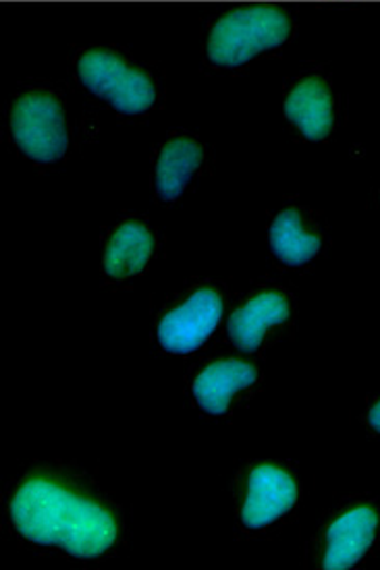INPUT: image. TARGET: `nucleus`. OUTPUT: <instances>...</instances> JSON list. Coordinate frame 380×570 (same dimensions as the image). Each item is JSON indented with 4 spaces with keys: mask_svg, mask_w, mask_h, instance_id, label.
Masks as SVG:
<instances>
[{
    "mask_svg": "<svg viewBox=\"0 0 380 570\" xmlns=\"http://www.w3.org/2000/svg\"><path fill=\"white\" fill-rule=\"evenodd\" d=\"M187 396L204 417L228 420L244 411L262 389V370L252 355L221 353L187 375Z\"/></svg>",
    "mask_w": 380,
    "mask_h": 570,
    "instance_id": "6",
    "label": "nucleus"
},
{
    "mask_svg": "<svg viewBox=\"0 0 380 570\" xmlns=\"http://www.w3.org/2000/svg\"><path fill=\"white\" fill-rule=\"evenodd\" d=\"M379 546V500L351 495L324 514L305 548V558L314 569H355L377 554Z\"/></svg>",
    "mask_w": 380,
    "mask_h": 570,
    "instance_id": "3",
    "label": "nucleus"
},
{
    "mask_svg": "<svg viewBox=\"0 0 380 570\" xmlns=\"http://www.w3.org/2000/svg\"><path fill=\"white\" fill-rule=\"evenodd\" d=\"M233 498L237 533L244 540H264L293 521L304 498V483L293 463L254 459L237 469Z\"/></svg>",
    "mask_w": 380,
    "mask_h": 570,
    "instance_id": "2",
    "label": "nucleus"
},
{
    "mask_svg": "<svg viewBox=\"0 0 380 570\" xmlns=\"http://www.w3.org/2000/svg\"><path fill=\"white\" fill-rule=\"evenodd\" d=\"M362 423L370 434L380 438V389L377 394H372L368 399L364 411H362Z\"/></svg>",
    "mask_w": 380,
    "mask_h": 570,
    "instance_id": "14",
    "label": "nucleus"
},
{
    "mask_svg": "<svg viewBox=\"0 0 380 570\" xmlns=\"http://www.w3.org/2000/svg\"><path fill=\"white\" fill-rule=\"evenodd\" d=\"M290 17L276 7H245L218 19L206 52L218 67H240L260 52L283 45L290 36Z\"/></svg>",
    "mask_w": 380,
    "mask_h": 570,
    "instance_id": "7",
    "label": "nucleus"
},
{
    "mask_svg": "<svg viewBox=\"0 0 380 570\" xmlns=\"http://www.w3.org/2000/svg\"><path fill=\"white\" fill-rule=\"evenodd\" d=\"M2 535L23 552L100 567L127 548V511L84 466L33 461L0 494Z\"/></svg>",
    "mask_w": 380,
    "mask_h": 570,
    "instance_id": "1",
    "label": "nucleus"
},
{
    "mask_svg": "<svg viewBox=\"0 0 380 570\" xmlns=\"http://www.w3.org/2000/svg\"><path fill=\"white\" fill-rule=\"evenodd\" d=\"M77 73L91 94L127 117L148 112L158 98L150 77L107 50L86 52L79 59Z\"/></svg>",
    "mask_w": 380,
    "mask_h": 570,
    "instance_id": "9",
    "label": "nucleus"
},
{
    "mask_svg": "<svg viewBox=\"0 0 380 570\" xmlns=\"http://www.w3.org/2000/svg\"><path fill=\"white\" fill-rule=\"evenodd\" d=\"M285 117L291 125L312 141L331 136L335 127V100L320 79H304L290 91L285 100Z\"/></svg>",
    "mask_w": 380,
    "mask_h": 570,
    "instance_id": "13",
    "label": "nucleus"
},
{
    "mask_svg": "<svg viewBox=\"0 0 380 570\" xmlns=\"http://www.w3.org/2000/svg\"><path fill=\"white\" fill-rule=\"evenodd\" d=\"M295 320L298 301L290 288L259 283L233 301L225 317V336L240 353L254 357L291 334Z\"/></svg>",
    "mask_w": 380,
    "mask_h": 570,
    "instance_id": "5",
    "label": "nucleus"
},
{
    "mask_svg": "<svg viewBox=\"0 0 380 570\" xmlns=\"http://www.w3.org/2000/svg\"><path fill=\"white\" fill-rule=\"evenodd\" d=\"M163 252L158 233L139 218H125L108 233L100 276L110 288H127L153 271Z\"/></svg>",
    "mask_w": 380,
    "mask_h": 570,
    "instance_id": "10",
    "label": "nucleus"
},
{
    "mask_svg": "<svg viewBox=\"0 0 380 570\" xmlns=\"http://www.w3.org/2000/svg\"><path fill=\"white\" fill-rule=\"evenodd\" d=\"M206 163L198 139L175 136L163 144L154 165V189L163 202H177Z\"/></svg>",
    "mask_w": 380,
    "mask_h": 570,
    "instance_id": "12",
    "label": "nucleus"
},
{
    "mask_svg": "<svg viewBox=\"0 0 380 570\" xmlns=\"http://www.w3.org/2000/svg\"><path fill=\"white\" fill-rule=\"evenodd\" d=\"M227 291L216 281H192L168 295L154 317V341L167 355H192L227 317Z\"/></svg>",
    "mask_w": 380,
    "mask_h": 570,
    "instance_id": "4",
    "label": "nucleus"
},
{
    "mask_svg": "<svg viewBox=\"0 0 380 570\" xmlns=\"http://www.w3.org/2000/svg\"><path fill=\"white\" fill-rule=\"evenodd\" d=\"M269 245L279 268L310 271L324 252V233L304 212L285 208L274 216L269 226Z\"/></svg>",
    "mask_w": 380,
    "mask_h": 570,
    "instance_id": "11",
    "label": "nucleus"
},
{
    "mask_svg": "<svg viewBox=\"0 0 380 570\" xmlns=\"http://www.w3.org/2000/svg\"><path fill=\"white\" fill-rule=\"evenodd\" d=\"M11 137L17 150L36 165H55L71 146L61 102L46 91H30L11 110Z\"/></svg>",
    "mask_w": 380,
    "mask_h": 570,
    "instance_id": "8",
    "label": "nucleus"
}]
</instances>
